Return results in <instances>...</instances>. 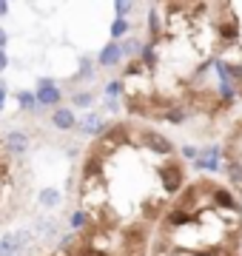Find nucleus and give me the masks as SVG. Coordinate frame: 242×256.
Returning a JSON list of instances; mask_svg holds the SVG:
<instances>
[{
	"label": "nucleus",
	"mask_w": 242,
	"mask_h": 256,
	"mask_svg": "<svg viewBox=\"0 0 242 256\" xmlns=\"http://www.w3.org/2000/svg\"><path fill=\"white\" fill-rule=\"evenodd\" d=\"M126 12H131V3H117V14H126Z\"/></svg>",
	"instance_id": "obj_23"
},
{
	"label": "nucleus",
	"mask_w": 242,
	"mask_h": 256,
	"mask_svg": "<svg viewBox=\"0 0 242 256\" xmlns=\"http://www.w3.org/2000/svg\"><path fill=\"white\" fill-rule=\"evenodd\" d=\"M142 60H146L148 66L154 63V52H151V46H148V48H142Z\"/></svg>",
	"instance_id": "obj_20"
},
{
	"label": "nucleus",
	"mask_w": 242,
	"mask_h": 256,
	"mask_svg": "<svg viewBox=\"0 0 242 256\" xmlns=\"http://www.w3.org/2000/svg\"><path fill=\"white\" fill-rule=\"evenodd\" d=\"M106 92L112 94V97H117V94L122 92V82H117V80H114V82H108V88H106Z\"/></svg>",
	"instance_id": "obj_16"
},
{
	"label": "nucleus",
	"mask_w": 242,
	"mask_h": 256,
	"mask_svg": "<svg viewBox=\"0 0 242 256\" xmlns=\"http://www.w3.org/2000/svg\"><path fill=\"white\" fill-rule=\"evenodd\" d=\"M28 242H32V234H28V230L6 234V236L0 239V254H3V256H12V254H18V250H23Z\"/></svg>",
	"instance_id": "obj_1"
},
{
	"label": "nucleus",
	"mask_w": 242,
	"mask_h": 256,
	"mask_svg": "<svg viewBox=\"0 0 242 256\" xmlns=\"http://www.w3.org/2000/svg\"><path fill=\"white\" fill-rule=\"evenodd\" d=\"M122 52H137V43H134V40H128V43L122 46Z\"/></svg>",
	"instance_id": "obj_24"
},
{
	"label": "nucleus",
	"mask_w": 242,
	"mask_h": 256,
	"mask_svg": "<svg viewBox=\"0 0 242 256\" xmlns=\"http://www.w3.org/2000/svg\"><path fill=\"white\" fill-rule=\"evenodd\" d=\"M20 102H23L26 108H34V97H32V94H20Z\"/></svg>",
	"instance_id": "obj_18"
},
{
	"label": "nucleus",
	"mask_w": 242,
	"mask_h": 256,
	"mask_svg": "<svg viewBox=\"0 0 242 256\" xmlns=\"http://www.w3.org/2000/svg\"><path fill=\"white\" fill-rule=\"evenodd\" d=\"M43 205H57L60 202V191H54V188H46V191H40V196H38Z\"/></svg>",
	"instance_id": "obj_13"
},
{
	"label": "nucleus",
	"mask_w": 242,
	"mask_h": 256,
	"mask_svg": "<svg viewBox=\"0 0 242 256\" xmlns=\"http://www.w3.org/2000/svg\"><path fill=\"white\" fill-rule=\"evenodd\" d=\"M126 28H128V23H126L122 18H117V20H114V26H112V34L120 37V34H126Z\"/></svg>",
	"instance_id": "obj_14"
},
{
	"label": "nucleus",
	"mask_w": 242,
	"mask_h": 256,
	"mask_svg": "<svg viewBox=\"0 0 242 256\" xmlns=\"http://www.w3.org/2000/svg\"><path fill=\"white\" fill-rule=\"evenodd\" d=\"M220 32H222V37L225 40H236V34H240V26H236V20H222V28H220Z\"/></svg>",
	"instance_id": "obj_11"
},
{
	"label": "nucleus",
	"mask_w": 242,
	"mask_h": 256,
	"mask_svg": "<svg viewBox=\"0 0 242 256\" xmlns=\"http://www.w3.org/2000/svg\"><path fill=\"white\" fill-rule=\"evenodd\" d=\"M6 46V32H3V28H0V48Z\"/></svg>",
	"instance_id": "obj_26"
},
{
	"label": "nucleus",
	"mask_w": 242,
	"mask_h": 256,
	"mask_svg": "<svg viewBox=\"0 0 242 256\" xmlns=\"http://www.w3.org/2000/svg\"><path fill=\"white\" fill-rule=\"evenodd\" d=\"M83 222H86V214H80V210H77L74 216H72V225H74V228H83Z\"/></svg>",
	"instance_id": "obj_17"
},
{
	"label": "nucleus",
	"mask_w": 242,
	"mask_h": 256,
	"mask_svg": "<svg viewBox=\"0 0 242 256\" xmlns=\"http://www.w3.org/2000/svg\"><path fill=\"white\" fill-rule=\"evenodd\" d=\"M80 128H83V134H100L102 128H106V122H102L97 114H88V117L80 122Z\"/></svg>",
	"instance_id": "obj_6"
},
{
	"label": "nucleus",
	"mask_w": 242,
	"mask_h": 256,
	"mask_svg": "<svg viewBox=\"0 0 242 256\" xmlns=\"http://www.w3.org/2000/svg\"><path fill=\"white\" fill-rule=\"evenodd\" d=\"M52 120H54L57 128H72V126H74V114H72V111H63V108L54 111V117H52Z\"/></svg>",
	"instance_id": "obj_10"
},
{
	"label": "nucleus",
	"mask_w": 242,
	"mask_h": 256,
	"mask_svg": "<svg viewBox=\"0 0 242 256\" xmlns=\"http://www.w3.org/2000/svg\"><path fill=\"white\" fill-rule=\"evenodd\" d=\"M88 102H92L88 94H77V97H74V106H88Z\"/></svg>",
	"instance_id": "obj_19"
},
{
	"label": "nucleus",
	"mask_w": 242,
	"mask_h": 256,
	"mask_svg": "<svg viewBox=\"0 0 242 256\" xmlns=\"http://www.w3.org/2000/svg\"><path fill=\"white\" fill-rule=\"evenodd\" d=\"M3 100H6V88L0 86V108H3Z\"/></svg>",
	"instance_id": "obj_27"
},
{
	"label": "nucleus",
	"mask_w": 242,
	"mask_h": 256,
	"mask_svg": "<svg viewBox=\"0 0 242 256\" xmlns=\"http://www.w3.org/2000/svg\"><path fill=\"white\" fill-rule=\"evenodd\" d=\"M6 63H9V60H6V54H3V52H0V72L6 68Z\"/></svg>",
	"instance_id": "obj_25"
},
{
	"label": "nucleus",
	"mask_w": 242,
	"mask_h": 256,
	"mask_svg": "<svg viewBox=\"0 0 242 256\" xmlns=\"http://www.w3.org/2000/svg\"><path fill=\"white\" fill-rule=\"evenodd\" d=\"M225 171H228V180H231L236 188H242V165L236 162V160H228V168H225Z\"/></svg>",
	"instance_id": "obj_9"
},
{
	"label": "nucleus",
	"mask_w": 242,
	"mask_h": 256,
	"mask_svg": "<svg viewBox=\"0 0 242 256\" xmlns=\"http://www.w3.org/2000/svg\"><path fill=\"white\" fill-rule=\"evenodd\" d=\"M168 228H182V225H188V210L186 208H177L168 214Z\"/></svg>",
	"instance_id": "obj_8"
},
{
	"label": "nucleus",
	"mask_w": 242,
	"mask_h": 256,
	"mask_svg": "<svg viewBox=\"0 0 242 256\" xmlns=\"http://www.w3.org/2000/svg\"><path fill=\"white\" fill-rule=\"evenodd\" d=\"M146 146H148L151 151H157V154H171V142H168L166 137L154 134V131H148V134H146Z\"/></svg>",
	"instance_id": "obj_4"
},
{
	"label": "nucleus",
	"mask_w": 242,
	"mask_h": 256,
	"mask_svg": "<svg viewBox=\"0 0 242 256\" xmlns=\"http://www.w3.org/2000/svg\"><path fill=\"white\" fill-rule=\"evenodd\" d=\"M120 57H122V48L117 46V43H108V46L100 52V63L102 66H117L120 63Z\"/></svg>",
	"instance_id": "obj_5"
},
{
	"label": "nucleus",
	"mask_w": 242,
	"mask_h": 256,
	"mask_svg": "<svg viewBox=\"0 0 242 256\" xmlns=\"http://www.w3.org/2000/svg\"><path fill=\"white\" fill-rule=\"evenodd\" d=\"M160 176H162V188H166L168 194L180 191V185H182V168H180L177 162H166L160 168Z\"/></svg>",
	"instance_id": "obj_2"
},
{
	"label": "nucleus",
	"mask_w": 242,
	"mask_h": 256,
	"mask_svg": "<svg viewBox=\"0 0 242 256\" xmlns=\"http://www.w3.org/2000/svg\"><path fill=\"white\" fill-rule=\"evenodd\" d=\"M0 256H3V254H0Z\"/></svg>",
	"instance_id": "obj_29"
},
{
	"label": "nucleus",
	"mask_w": 242,
	"mask_h": 256,
	"mask_svg": "<svg viewBox=\"0 0 242 256\" xmlns=\"http://www.w3.org/2000/svg\"><path fill=\"white\" fill-rule=\"evenodd\" d=\"M43 88H38V102H43V106H54L57 100H60V88H54L48 80L40 82Z\"/></svg>",
	"instance_id": "obj_3"
},
{
	"label": "nucleus",
	"mask_w": 242,
	"mask_h": 256,
	"mask_svg": "<svg viewBox=\"0 0 242 256\" xmlns=\"http://www.w3.org/2000/svg\"><path fill=\"white\" fill-rule=\"evenodd\" d=\"M9 146L14 148V151H18V154H23V151H26V137H23V134H20V131H14V134H9Z\"/></svg>",
	"instance_id": "obj_12"
},
{
	"label": "nucleus",
	"mask_w": 242,
	"mask_h": 256,
	"mask_svg": "<svg viewBox=\"0 0 242 256\" xmlns=\"http://www.w3.org/2000/svg\"><path fill=\"white\" fill-rule=\"evenodd\" d=\"M166 117L171 120V122H182V120H186V114H182V111H177V108H174V111H168Z\"/></svg>",
	"instance_id": "obj_15"
},
{
	"label": "nucleus",
	"mask_w": 242,
	"mask_h": 256,
	"mask_svg": "<svg viewBox=\"0 0 242 256\" xmlns=\"http://www.w3.org/2000/svg\"><path fill=\"white\" fill-rule=\"evenodd\" d=\"M182 156H188V160H194V156H196V148H194V146H186V148H182Z\"/></svg>",
	"instance_id": "obj_21"
},
{
	"label": "nucleus",
	"mask_w": 242,
	"mask_h": 256,
	"mask_svg": "<svg viewBox=\"0 0 242 256\" xmlns=\"http://www.w3.org/2000/svg\"><path fill=\"white\" fill-rule=\"evenodd\" d=\"M140 72H142V66H140V63H131L128 68H126V74H140Z\"/></svg>",
	"instance_id": "obj_22"
},
{
	"label": "nucleus",
	"mask_w": 242,
	"mask_h": 256,
	"mask_svg": "<svg viewBox=\"0 0 242 256\" xmlns=\"http://www.w3.org/2000/svg\"><path fill=\"white\" fill-rule=\"evenodd\" d=\"M214 202L220 208H236V200H234L231 191H225V188H214Z\"/></svg>",
	"instance_id": "obj_7"
},
{
	"label": "nucleus",
	"mask_w": 242,
	"mask_h": 256,
	"mask_svg": "<svg viewBox=\"0 0 242 256\" xmlns=\"http://www.w3.org/2000/svg\"><path fill=\"white\" fill-rule=\"evenodd\" d=\"M0 14H6V3H0Z\"/></svg>",
	"instance_id": "obj_28"
}]
</instances>
